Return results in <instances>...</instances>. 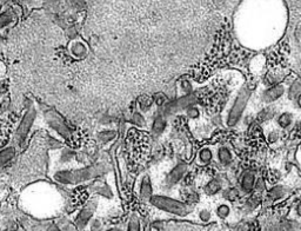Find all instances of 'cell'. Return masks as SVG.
<instances>
[{
    "instance_id": "38",
    "label": "cell",
    "mask_w": 301,
    "mask_h": 231,
    "mask_svg": "<svg viewBox=\"0 0 301 231\" xmlns=\"http://www.w3.org/2000/svg\"><path fill=\"white\" fill-rule=\"evenodd\" d=\"M0 44H1V38H0Z\"/></svg>"
},
{
    "instance_id": "34",
    "label": "cell",
    "mask_w": 301,
    "mask_h": 231,
    "mask_svg": "<svg viewBox=\"0 0 301 231\" xmlns=\"http://www.w3.org/2000/svg\"><path fill=\"white\" fill-rule=\"evenodd\" d=\"M105 231H123V229L114 227V228H110V229H107V230H105Z\"/></svg>"
},
{
    "instance_id": "11",
    "label": "cell",
    "mask_w": 301,
    "mask_h": 231,
    "mask_svg": "<svg viewBox=\"0 0 301 231\" xmlns=\"http://www.w3.org/2000/svg\"><path fill=\"white\" fill-rule=\"evenodd\" d=\"M70 54L75 59H84L88 54V47L84 41L75 40L70 44Z\"/></svg>"
},
{
    "instance_id": "22",
    "label": "cell",
    "mask_w": 301,
    "mask_h": 231,
    "mask_svg": "<svg viewBox=\"0 0 301 231\" xmlns=\"http://www.w3.org/2000/svg\"><path fill=\"white\" fill-rule=\"evenodd\" d=\"M127 231H142V223H140L138 215H132L127 224Z\"/></svg>"
},
{
    "instance_id": "27",
    "label": "cell",
    "mask_w": 301,
    "mask_h": 231,
    "mask_svg": "<svg viewBox=\"0 0 301 231\" xmlns=\"http://www.w3.org/2000/svg\"><path fill=\"white\" fill-rule=\"evenodd\" d=\"M224 197L228 201H235L239 197V191L235 188H228L224 192Z\"/></svg>"
},
{
    "instance_id": "39",
    "label": "cell",
    "mask_w": 301,
    "mask_h": 231,
    "mask_svg": "<svg viewBox=\"0 0 301 231\" xmlns=\"http://www.w3.org/2000/svg\"><path fill=\"white\" fill-rule=\"evenodd\" d=\"M154 231H158V230H154Z\"/></svg>"
},
{
    "instance_id": "32",
    "label": "cell",
    "mask_w": 301,
    "mask_h": 231,
    "mask_svg": "<svg viewBox=\"0 0 301 231\" xmlns=\"http://www.w3.org/2000/svg\"><path fill=\"white\" fill-rule=\"evenodd\" d=\"M46 231H63V230L60 229V227L57 226V224L51 223V224H49V226H47Z\"/></svg>"
},
{
    "instance_id": "18",
    "label": "cell",
    "mask_w": 301,
    "mask_h": 231,
    "mask_svg": "<svg viewBox=\"0 0 301 231\" xmlns=\"http://www.w3.org/2000/svg\"><path fill=\"white\" fill-rule=\"evenodd\" d=\"M166 119L164 118V116L158 115L154 118V120H153L152 124V132L153 134H155V136H159V134H161L164 132L166 129Z\"/></svg>"
},
{
    "instance_id": "20",
    "label": "cell",
    "mask_w": 301,
    "mask_h": 231,
    "mask_svg": "<svg viewBox=\"0 0 301 231\" xmlns=\"http://www.w3.org/2000/svg\"><path fill=\"white\" fill-rule=\"evenodd\" d=\"M278 125L281 129H288L293 124V115L291 112H284L278 117Z\"/></svg>"
},
{
    "instance_id": "10",
    "label": "cell",
    "mask_w": 301,
    "mask_h": 231,
    "mask_svg": "<svg viewBox=\"0 0 301 231\" xmlns=\"http://www.w3.org/2000/svg\"><path fill=\"white\" fill-rule=\"evenodd\" d=\"M139 195H140V198H142L143 201H146V202H150V198H152L153 188H152V183H150V178L149 177V175H144L142 179H140Z\"/></svg>"
},
{
    "instance_id": "12",
    "label": "cell",
    "mask_w": 301,
    "mask_h": 231,
    "mask_svg": "<svg viewBox=\"0 0 301 231\" xmlns=\"http://www.w3.org/2000/svg\"><path fill=\"white\" fill-rule=\"evenodd\" d=\"M255 182H257V178H255L254 172L252 171H246L244 172V175L241 176V189L242 191L246 192V194H249L253 189H254Z\"/></svg>"
},
{
    "instance_id": "7",
    "label": "cell",
    "mask_w": 301,
    "mask_h": 231,
    "mask_svg": "<svg viewBox=\"0 0 301 231\" xmlns=\"http://www.w3.org/2000/svg\"><path fill=\"white\" fill-rule=\"evenodd\" d=\"M194 102H195L194 96L187 95L177 99V101L168 103V104L165 107V116L174 115L181 110H186V109H188L194 104Z\"/></svg>"
},
{
    "instance_id": "29",
    "label": "cell",
    "mask_w": 301,
    "mask_h": 231,
    "mask_svg": "<svg viewBox=\"0 0 301 231\" xmlns=\"http://www.w3.org/2000/svg\"><path fill=\"white\" fill-rule=\"evenodd\" d=\"M186 115L191 119H198L200 117V110L194 105H192V107L186 109Z\"/></svg>"
},
{
    "instance_id": "23",
    "label": "cell",
    "mask_w": 301,
    "mask_h": 231,
    "mask_svg": "<svg viewBox=\"0 0 301 231\" xmlns=\"http://www.w3.org/2000/svg\"><path fill=\"white\" fill-rule=\"evenodd\" d=\"M286 194H287V191L285 190L284 187H275L272 189L270 192H268V197H270L271 200L277 201V200H280V198L285 197Z\"/></svg>"
},
{
    "instance_id": "36",
    "label": "cell",
    "mask_w": 301,
    "mask_h": 231,
    "mask_svg": "<svg viewBox=\"0 0 301 231\" xmlns=\"http://www.w3.org/2000/svg\"><path fill=\"white\" fill-rule=\"evenodd\" d=\"M212 231H228L225 228H213Z\"/></svg>"
},
{
    "instance_id": "24",
    "label": "cell",
    "mask_w": 301,
    "mask_h": 231,
    "mask_svg": "<svg viewBox=\"0 0 301 231\" xmlns=\"http://www.w3.org/2000/svg\"><path fill=\"white\" fill-rule=\"evenodd\" d=\"M131 121L138 127H144L146 125L145 117L142 115V112H134L132 115V118H131Z\"/></svg>"
},
{
    "instance_id": "1",
    "label": "cell",
    "mask_w": 301,
    "mask_h": 231,
    "mask_svg": "<svg viewBox=\"0 0 301 231\" xmlns=\"http://www.w3.org/2000/svg\"><path fill=\"white\" fill-rule=\"evenodd\" d=\"M106 171V165L97 164L81 169L58 170L53 173L52 178L54 182H57L60 185H78L81 183L93 181L94 178L104 175Z\"/></svg>"
},
{
    "instance_id": "6",
    "label": "cell",
    "mask_w": 301,
    "mask_h": 231,
    "mask_svg": "<svg viewBox=\"0 0 301 231\" xmlns=\"http://www.w3.org/2000/svg\"><path fill=\"white\" fill-rule=\"evenodd\" d=\"M95 209H97V203H95V202H89L87 205H85V207L79 211L75 221L76 229L80 231L84 230L85 228L91 223V221L93 220Z\"/></svg>"
},
{
    "instance_id": "19",
    "label": "cell",
    "mask_w": 301,
    "mask_h": 231,
    "mask_svg": "<svg viewBox=\"0 0 301 231\" xmlns=\"http://www.w3.org/2000/svg\"><path fill=\"white\" fill-rule=\"evenodd\" d=\"M213 160V151L211 150V147H203L200 149L199 153H198V162L201 165H207L210 164Z\"/></svg>"
},
{
    "instance_id": "14",
    "label": "cell",
    "mask_w": 301,
    "mask_h": 231,
    "mask_svg": "<svg viewBox=\"0 0 301 231\" xmlns=\"http://www.w3.org/2000/svg\"><path fill=\"white\" fill-rule=\"evenodd\" d=\"M92 188H93L95 194L101 196V197H105V198H112V197H113V191H112L110 185H107L106 183L97 182Z\"/></svg>"
},
{
    "instance_id": "2",
    "label": "cell",
    "mask_w": 301,
    "mask_h": 231,
    "mask_svg": "<svg viewBox=\"0 0 301 231\" xmlns=\"http://www.w3.org/2000/svg\"><path fill=\"white\" fill-rule=\"evenodd\" d=\"M150 203L156 209L164 211V213L174 215L179 217H186L192 213V208L184 202L174 200L162 195H153L150 200Z\"/></svg>"
},
{
    "instance_id": "13",
    "label": "cell",
    "mask_w": 301,
    "mask_h": 231,
    "mask_svg": "<svg viewBox=\"0 0 301 231\" xmlns=\"http://www.w3.org/2000/svg\"><path fill=\"white\" fill-rule=\"evenodd\" d=\"M217 157H218V160H219L220 164L224 166H228L230 163L233 162L232 152H230V150L226 146L219 147V150H218V153H217Z\"/></svg>"
},
{
    "instance_id": "28",
    "label": "cell",
    "mask_w": 301,
    "mask_h": 231,
    "mask_svg": "<svg viewBox=\"0 0 301 231\" xmlns=\"http://www.w3.org/2000/svg\"><path fill=\"white\" fill-rule=\"evenodd\" d=\"M198 218H199L203 223H208L211 222V220H212V213L207 209H203L199 211V214H198Z\"/></svg>"
},
{
    "instance_id": "37",
    "label": "cell",
    "mask_w": 301,
    "mask_h": 231,
    "mask_svg": "<svg viewBox=\"0 0 301 231\" xmlns=\"http://www.w3.org/2000/svg\"><path fill=\"white\" fill-rule=\"evenodd\" d=\"M8 231H22V230H20V229H18V228H15V229H9Z\"/></svg>"
},
{
    "instance_id": "8",
    "label": "cell",
    "mask_w": 301,
    "mask_h": 231,
    "mask_svg": "<svg viewBox=\"0 0 301 231\" xmlns=\"http://www.w3.org/2000/svg\"><path fill=\"white\" fill-rule=\"evenodd\" d=\"M187 170V164H185V163H179V164L175 165L174 168L169 171L167 177H166V184H167L168 187H174V185H177L178 183L185 177Z\"/></svg>"
},
{
    "instance_id": "5",
    "label": "cell",
    "mask_w": 301,
    "mask_h": 231,
    "mask_svg": "<svg viewBox=\"0 0 301 231\" xmlns=\"http://www.w3.org/2000/svg\"><path fill=\"white\" fill-rule=\"evenodd\" d=\"M36 117H37V111L34 108L28 109L26 114H25L24 117H22L20 124H19L18 126L17 133H15V139H17L19 146L24 145L25 140H26L28 133H30L31 131L32 125H33L34 120H36Z\"/></svg>"
},
{
    "instance_id": "17",
    "label": "cell",
    "mask_w": 301,
    "mask_h": 231,
    "mask_svg": "<svg viewBox=\"0 0 301 231\" xmlns=\"http://www.w3.org/2000/svg\"><path fill=\"white\" fill-rule=\"evenodd\" d=\"M15 156V147L14 146H8L6 149L0 151V169L4 168L6 164H8Z\"/></svg>"
},
{
    "instance_id": "3",
    "label": "cell",
    "mask_w": 301,
    "mask_h": 231,
    "mask_svg": "<svg viewBox=\"0 0 301 231\" xmlns=\"http://www.w3.org/2000/svg\"><path fill=\"white\" fill-rule=\"evenodd\" d=\"M252 96V91L248 88H244L241 91L239 92V95L236 96L234 104L230 108L228 117H227V125L228 126H235L240 120V118L242 117L246 107H247L249 98Z\"/></svg>"
},
{
    "instance_id": "16",
    "label": "cell",
    "mask_w": 301,
    "mask_h": 231,
    "mask_svg": "<svg viewBox=\"0 0 301 231\" xmlns=\"http://www.w3.org/2000/svg\"><path fill=\"white\" fill-rule=\"evenodd\" d=\"M222 189H223L222 181H220L219 178H213V179H211V181L208 182L206 185H205L204 190L206 195L213 196V195H217L218 192L222 190Z\"/></svg>"
},
{
    "instance_id": "26",
    "label": "cell",
    "mask_w": 301,
    "mask_h": 231,
    "mask_svg": "<svg viewBox=\"0 0 301 231\" xmlns=\"http://www.w3.org/2000/svg\"><path fill=\"white\" fill-rule=\"evenodd\" d=\"M75 157V152L71 151L70 149H64L62 151V156H60V159H62L63 163H69L72 162Z\"/></svg>"
},
{
    "instance_id": "30",
    "label": "cell",
    "mask_w": 301,
    "mask_h": 231,
    "mask_svg": "<svg viewBox=\"0 0 301 231\" xmlns=\"http://www.w3.org/2000/svg\"><path fill=\"white\" fill-rule=\"evenodd\" d=\"M102 229V222L99 218H93L89 223V231H101Z\"/></svg>"
},
{
    "instance_id": "31",
    "label": "cell",
    "mask_w": 301,
    "mask_h": 231,
    "mask_svg": "<svg viewBox=\"0 0 301 231\" xmlns=\"http://www.w3.org/2000/svg\"><path fill=\"white\" fill-rule=\"evenodd\" d=\"M60 229H62L63 231H78L76 227L73 226V224L70 223V222L63 223L62 227H60Z\"/></svg>"
},
{
    "instance_id": "21",
    "label": "cell",
    "mask_w": 301,
    "mask_h": 231,
    "mask_svg": "<svg viewBox=\"0 0 301 231\" xmlns=\"http://www.w3.org/2000/svg\"><path fill=\"white\" fill-rule=\"evenodd\" d=\"M216 215L218 218H220V220H226V218H228L230 215V207L227 203L220 204L219 207L217 208Z\"/></svg>"
},
{
    "instance_id": "9",
    "label": "cell",
    "mask_w": 301,
    "mask_h": 231,
    "mask_svg": "<svg viewBox=\"0 0 301 231\" xmlns=\"http://www.w3.org/2000/svg\"><path fill=\"white\" fill-rule=\"evenodd\" d=\"M284 94H285V86L281 84H277L274 86H271L270 89L264 91L261 98L264 103L271 104V103H274L275 101H278V99L283 97Z\"/></svg>"
},
{
    "instance_id": "25",
    "label": "cell",
    "mask_w": 301,
    "mask_h": 231,
    "mask_svg": "<svg viewBox=\"0 0 301 231\" xmlns=\"http://www.w3.org/2000/svg\"><path fill=\"white\" fill-rule=\"evenodd\" d=\"M152 101L149 97L143 98L142 101L139 102V109L140 111L143 112V114H146V112H149L150 110V108H152Z\"/></svg>"
},
{
    "instance_id": "35",
    "label": "cell",
    "mask_w": 301,
    "mask_h": 231,
    "mask_svg": "<svg viewBox=\"0 0 301 231\" xmlns=\"http://www.w3.org/2000/svg\"><path fill=\"white\" fill-rule=\"evenodd\" d=\"M297 103H298V107L301 109V94L297 97Z\"/></svg>"
},
{
    "instance_id": "4",
    "label": "cell",
    "mask_w": 301,
    "mask_h": 231,
    "mask_svg": "<svg viewBox=\"0 0 301 231\" xmlns=\"http://www.w3.org/2000/svg\"><path fill=\"white\" fill-rule=\"evenodd\" d=\"M44 117H45V120H46L47 125H49L54 132H57L60 137L64 138L65 140H67V142L71 140V137H72L71 130L69 129V126H67L65 121H64L63 118L60 117L57 112L47 111V112H45Z\"/></svg>"
},
{
    "instance_id": "15",
    "label": "cell",
    "mask_w": 301,
    "mask_h": 231,
    "mask_svg": "<svg viewBox=\"0 0 301 231\" xmlns=\"http://www.w3.org/2000/svg\"><path fill=\"white\" fill-rule=\"evenodd\" d=\"M118 132L115 130L112 129H106V130H101L99 131L98 133V140L99 143L104 144V145H106V144L113 142V140L117 138Z\"/></svg>"
},
{
    "instance_id": "33",
    "label": "cell",
    "mask_w": 301,
    "mask_h": 231,
    "mask_svg": "<svg viewBox=\"0 0 301 231\" xmlns=\"http://www.w3.org/2000/svg\"><path fill=\"white\" fill-rule=\"evenodd\" d=\"M296 214H297V216H298V217H300V218H301V202H300V203H298V204H297V207H296Z\"/></svg>"
}]
</instances>
